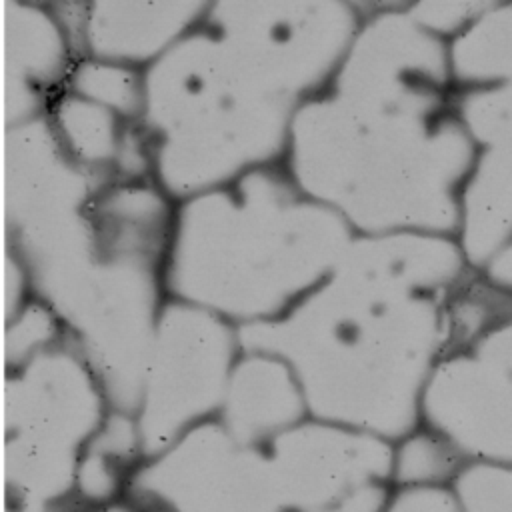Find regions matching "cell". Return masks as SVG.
Instances as JSON below:
<instances>
[{
  "mask_svg": "<svg viewBox=\"0 0 512 512\" xmlns=\"http://www.w3.org/2000/svg\"><path fill=\"white\" fill-rule=\"evenodd\" d=\"M404 6L358 4L362 22L348 52L296 110L282 164L354 236L408 230L454 238L478 148L454 108L446 42Z\"/></svg>",
  "mask_w": 512,
  "mask_h": 512,
  "instance_id": "cell-1",
  "label": "cell"
},
{
  "mask_svg": "<svg viewBox=\"0 0 512 512\" xmlns=\"http://www.w3.org/2000/svg\"><path fill=\"white\" fill-rule=\"evenodd\" d=\"M468 270L452 236H354L332 272L280 318L238 328L242 350L282 360L310 418L394 442L420 424L446 348L444 296Z\"/></svg>",
  "mask_w": 512,
  "mask_h": 512,
  "instance_id": "cell-2",
  "label": "cell"
},
{
  "mask_svg": "<svg viewBox=\"0 0 512 512\" xmlns=\"http://www.w3.org/2000/svg\"><path fill=\"white\" fill-rule=\"evenodd\" d=\"M316 92L254 2H210L144 70L152 182L180 202L282 162L292 118Z\"/></svg>",
  "mask_w": 512,
  "mask_h": 512,
  "instance_id": "cell-3",
  "label": "cell"
},
{
  "mask_svg": "<svg viewBox=\"0 0 512 512\" xmlns=\"http://www.w3.org/2000/svg\"><path fill=\"white\" fill-rule=\"evenodd\" d=\"M352 238L282 162L262 166L174 202L164 292L236 328L266 324L312 292Z\"/></svg>",
  "mask_w": 512,
  "mask_h": 512,
  "instance_id": "cell-4",
  "label": "cell"
},
{
  "mask_svg": "<svg viewBox=\"0 0 512 512\" xmlns=\"http://www.w3.org/2000/svg\"><path fill=\"white\" fill-rule=\"evenodd\" d=\"M390 494V442L308 416L250 442L202 422L144 458L124 498L140 512H382Z\"/></svg>",
  "mask_w": 512,
  "mask_h": 512,
  "instance_id": "cell-5",
  "label": "cell"
},
{
  "mask_svg": "<svg viewBox=\"0 0 512 512\" xmlns=\"http://www.w3.org/2000/svg\"><path fill=\"white\" fill-rule=\"evenodd\" d=\"M108 410L94 374L66 336L22 366L4 372L0 380L2 500H72L78 456Z\"/></svg>",
  "mask_w": 512,
  "mask_h": 512,
  "instance_id": "cell-6",
  "label": "cell"
},
{
  "mask_svg": "<svg viewBox=\"0 0 512 512\" xmlns=\"http://www.w3.org/2000/svg\"><path fill=\"white\" fill-rule=\"evenodd\" d=\"M240 354L236 326L192 304L164 300L134 412L144 458L216 418Z\"/></svg>",
  "mask_w": 512,
  "mask_h": 512,
  "instance_id": "cell-7",
  "label": "cell"
},
{
  "mask_svg": "<svg viewBox=\"0 0 512 512\" xmlns=\"http://www.w3.org/2000/svg\"><path fill=\"white\" fill-rule=\"evenodd\" d=\"M418 416L466 462L512 466V318L438 358Z\"/></svg>",
  "mask_w": 512,
  "mask_h": 512,
  "instance_id": "cell-8",
  "label": "cell"
},
{
  "mask_svg": "<svg viewBox=\"0 0 512 512\" xmlns=\"http://www.w3.org/2000/svg\"><path fill=\"white\" fill-rule=\"evenodd\" d=\"M74 62L50 4L0 2V126L46 114Z\"/></svg>",
  "mask_w": 512,
  "mask_h": 512,
  "instance_id": "cell-9",
  "label": "cell"
},
{
  "mask_svg": "<svg viewBox=\"0 0 512 512\" xmlns=\"http://www.w3.org/2000/svg\"><path fill=\"white\" fill-rule=\"evenodd\" d=\"M210 2L84 4L76 62L82 58L146 70L186 36Z\"/></svg>",
  "mask_w": 512,
  "mask_h": 512,
  "instance_id": "cell-10",
  "label": "cell"
},
{
  "mask_svg": "<svg viewBox=\"0 0 512 512\" xmlns=\"http://www.w3.org/2000/svg\"><path fill=\"white\" fill-rule=\"evenodd\" d=\"M308 418L302 392L290 368L264 352L242 350L216 414L218 424L236 440L274 436Z\"/></svg>",
  "mask_w": 512,
  "mask_h": 512,
  "instance_id": "cell-11",
  "label": "cell"
},
{
  "mask_svg": "<svg viewBox=\"0 0 512 512\" xmlns=\"http://www.w3.org/2000/svg\"><path fill=\"white\" fill-rule=\"evenodd\" d=\"M454 240L472 270L512 242V152L478 148L458 196Z\"/></svg>",
  "mask_w": 512,
  "mask_h": 512,
  "instance_id": "cell-12",
  "label": "cell"
},
{
  "mask_svg": "<svg viewBox=\"0 0 512 512\" xmlns=\"http://www.w3.org/2000/svg\"><path fill=\"white\" fill-rule=\"evenodd\" d=\"M446 62L454 92L512 84V2H492L452 40Z\"/></svg>",
  "mask_w": 512,
  "mask_h": 512,
  "instance_id": "cell-13",
  "label": "cell"
},
{
  "mask_svg": "<svg viewBox=\"0 0 512 512\" xmlns=\"http://www.w3.org/2000/svg\"><path fill=\"white\" fill-rule=\"evenodd\" d=\"M144 460L134 416L108 410L82 448L74 470V500L98 506L124 498L128 480Z\"/></svg>",
  "mask_w": 512,
  "mask_h": 512,
  "instance_id": "cell-14",
  "label": "cell"
},
{
  "mask_svg": "<svg viewBox=\"0 0 512 512\" xmlns=\"http://www.w3.org/2000/svg\"><path fill=\"white\" fill-rule=\"evenodd\" d=\"M64 150L84 168L116 182L122 146L134 122L62 90L46 112Z\"/></svg>",
  "mask_w": 512,
  "mask_h": 512,
  "instance_id": "cell-15",
  "label": "cell"
},
{
  "mask_svg": "<svg viewBox=\"0 0 512 512\" xmlns=\"http://www.w3.org/2000/svg\"><path fill=\"white\" fill-rule=\"evenodd\" d=\"M508 318L512 298L482 272L468 268L444 296V352L472 342Z\"/></svg>",
  "mask_w": 512,
  "mask_h": 512,
  "instance_id": "cell-16",
  "label": "cell"
},
{
  "mask_svg": "<svg viewBox=\"0 0 512 512\" xmlns=\"http://www.w3.org/2000/svg\"><path fill=\"white\" fill-rule=\"evenodd\" d=\"M466 464L444 436L422 424L390 442L392 488H450Z\"/></svg>",
  "mask_w": 512,
  "mask_h": 512,
  "instance_id": "cell-17",
  "label": "cell"
},
{
  "mask_svg": "<svg viewBox=\"0 0 512 512\" xmlns=\"http://www.w3.org/2000/svg\"><path fill=\"white\" fill-rule=\"evenodd\" d=\"M66 92L90 100L128 122H138L144 108V72L120 64L82 58L74 62Z\"/></svg>",
  "mask_w": 512,
  "mask_h": 512,
  "instance_id": "cell-18",
  "label": "cell"
},
{
  "mask_svg": "<svg viewBox=\"0 0 512 512\" xmlns=\"http://www.w3.org/2000/svg\"><path fill=\"white\" fill-rule=\"evenodd\" d=\"M450 492L456 512H512V466L468 462Z\"/></svg>",
  "mask_w": 512,
  "mask_h": 512,
  "instance_id": "cell-19",
  "label": "cell"
},
{
  "mask_svg": "<svg viewBox=\"0 0 512 512\" xmlns=\"http://www.w3.org/2000/svg\"><path fill=\"white\" fill-rule=\"evenodd\" d=\"M486 4V0L406 2L404 12L428 34L448 42L462 32L486 8Z\"/></svg>",
  "mask_w": 512,
  "mask_h": 512,
  "instance_id": "cell-20",
  "label": "cell"
},
{
  "mask_svg": "<svg viewBox=\"0 0 512 512\" xmlns=\"http://www.w3.org/2000/svg\"><path fill=\"white\" fill-rule=\"evenodd\" d=\"M382 512H456L450 488H392Z\"/></svg>",
  "mask_w": 512,
  "mask_h": 512,
  "instance_id": "cell-21",
  "label": "cell"
},
{
  "mask_svg": "<svg viewBox=\"0 0 512 512\" xmlns=\"http://www.w3.org/2000/svg\"><path fill=\"white\" fill-rule=\"evenodd\" d=\"M478 272L512 298V242L498 250Z\"/></svg>",
  "mask_w": 512,
  "mask_h": 512,
  "instance_id": "cell-22",
  "label": "cell"
},
{
  "mask_svg": "<svg viewBox=\"0 0 512 512\" xmlns=\"http://www.w3.org/2000/svg\"><path fill=\"white\" fill-rule=\"evenodd\" d=\"M80 512H140L136 506H132L126 498L98 504V506H82Z\"/></svg>",
  "mask_w": 512,
  "mask_h": 512,
  "instance_id": "cell-23",
  "label": "cell"
},
{
  "mask_svg": "<svg viewBox=\"0 0 512 512\" xmlns=\"http://www.w3.org/2000/svg\"><path fill=\"white\" fill-rule=\"evenodd\" d=\"M2 288V284H0ZM2 332H4V296H2V290H0V380H2V374H4V364H2Z\"/></svg>",
  "mask_w": 512,
  "mask_h": 512,
  "instance_id": "cell-24",
  "label": "cell"
},
{
  "mask_svg": "<svg viewBox=\"0 0 512 512\" xmlns=\"http://www.w3.org/2000/svg\"><path fill=\"white\" fill-rule=\"evenodd\" d=\"M2 212H0V268H2Z\"/></svg>",
  "mask_w": 512,
  "mask_h": 512,
  "instance_id": "cell-25",
  "label": "cell"
},
{
  "mask_svg": "<svg viewBox=\"0 0 512 512\" xmlns=\"http://www.w3.org/2000/svg\"><path fill=\"white\" fill-rule=\"evenodd\" d=\"M144 512H156V510H144Z\"/></svg>",
  "mask_w": 512,
  "mask_h": 512,
  "instance_id": "cell-26",
  "label": "cell"
}]
</instances>
